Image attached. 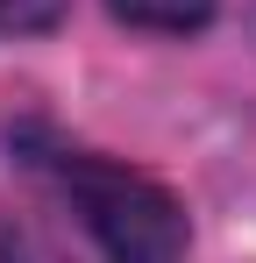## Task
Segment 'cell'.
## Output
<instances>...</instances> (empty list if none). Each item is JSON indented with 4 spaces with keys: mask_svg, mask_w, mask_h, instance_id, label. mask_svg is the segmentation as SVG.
<instances>
[{
    "mask_svg": "<svg viewBox=\"0 0 256 263\" xmlns=\"http://www.w3.org/2000/svg\"><path fill=\"white\" fill-rule=\"evenodd\" d=\"M50 171L64 185V199L79 206L107 263H185V206L171 199V185H157L135 164H114L100 149H57Z\"/></svg>",
    "mask_w": 256,
    "mask_h": 263,
    "instance_id": "1",
    "label": "cell"
},
{
    "mask_svg": "<svg viewBox=\"0 0 256 263\" xmlns=\"http://www.w3.org/2000/svg\"><path fill=\"white\" fill-rule=\"evenodd\" d=\"M107 7L121 14L128 29H150V36H192V29L213 22L221 0H107Z\"/></svg>",
    "mask_w": 256,
    "mask_h": 263,
    "instance_id": "2",
    "label": "cell"
},
{
    "mask_svg": "<svg viewBox=\"0 0 256 263\" xmlns=\"http://www.w3.org/2000/svg\"><path fill=\"white\" fill-rule=\"evenodd\" d=\"M0 263H71V256H64L57 235H43L29 220H7V228H0Z\"/></svg>",
    "mask_w": 256,
    "mask_h": 263,
    "instance_id": "3",
    "label": "cell"
},
{
    "mask_svg": "<svg viewBox=\"0 0 256 263\" xmlns=\"http://www.w3.org/2000/svg\"><path fill=\"white\" fill-rule=\"evenodd\" d=\"M64 7H71V0H0V29H14V36H43V29L64 22Z\"/></svg>",
    "mask_w": 256,
    "mask_h": 263,
    "instance_id": "4",
    "label": "cell"
}]
</instances>
